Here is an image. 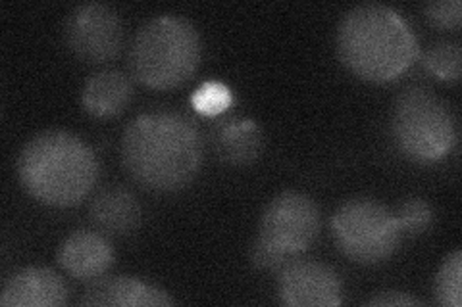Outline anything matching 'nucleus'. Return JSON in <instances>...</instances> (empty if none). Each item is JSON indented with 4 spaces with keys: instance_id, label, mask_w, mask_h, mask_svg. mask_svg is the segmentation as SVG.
<instances>
[{
    "instance_id": "nucleus-13",
    "label": "nucleus",
    "mask_w": 462,
    "mask_h": 307,
    "mask_svg": "<svg viewBox=\"0 0 462 307\" xmlns=\"http://www.w3.org/2000/svg\"><path fill=\"white\" fill-rule=\"evenodd\" d=\"M91 221L98 232L110 237H125L141 223V203L132 190L108 186L91 202Z\"/></svg>"
},
{
    "instance_id": "nucleus-17",
    "label": "nucleus",
    "mask_w": 462,
    "mask_h": 307,
    "mask_svg": "<svg viewBox=\"0 0 462 307\" xmlns=\"http://www.w3.org/2000/svg\"><path fill=\"white\" fill-rule=\"evenodd\" d=\"M460 276H462V254L455 250L447 256L436 275V298L443 307H460L462 292H460Z\"/></svg>"
},
{
    "instance_id": "nucleus-16",
    "label": "nucleus",
    "mask_w": 462,
    "mask_h": 307,
    "mask_svg": "<svg viewBox=\"0 0 462 307\" xmlns=\"http://www.w3.org/2000/svg\"><path fill=\"white\" fill-rule=\"evenodd\" d=\"M426 69L436 76L439 81L457 83L460 79L462 71V52L457 42L441 41L438 45H433L426 58H424Z\"/></svg>"
},
{
    "instance_id": "nucleus-15",
    "label": "nucleus",
    "mask_w": 462,
    "mask_h": 307,
    "mask_svg": "<svg viewBox=\"0 0 462 307\" xmlns=\"http://www.w3.org/2000/svg\"><path fill=\"white\" fill-rule=\"evenodd\" d=\"M214 146L226 164H251L263 152V131L253 120H227L216 129Z\"/></svg>"
},
{
    "instance_id": "nucleus-21",
    "label": "nucleus",
    "mask_w": 462,
    "mask_h": 307,
    "mask_svg": "<svg viewBox=\"0 0 462 307\" xmlns=\"http://www.w3.org/2000/svg\"><path fill=\"white\" fill-rule=\"evenodd\" d=\"M366 305L372 307H411V305H424L422 300H418L407 292H399V290H385L365 302Z\"/></svg>"
},
{
    "instance_id": "nucleus-6",
    "label": "nucleus",
    "mask_w": 462,
    "mask_h": 307,
    "mask_svg": "<svg viewBox=\"0 0 462 307\" xmlns=\"http://www.w3.org/2000/svg\"><path fill=\"white\" fill-rule=\"evenodd\" d=\"M320 232V210L316 202L299 193L285 190L263 212L251 259L258 269L278 271L289 259L312 246Z\"/></svg>"
},
{
    "instance_id": "nucleus-5",
    "label": "nucleus",
    "mask_w": 462,
    "mask_h": 307,
    "mask_svg": "<svg viewBox=\"0 0 462 307\" xmlns=\"http://www.w3.org/2000/svg\"><path fill=\"white\" fill-rule=\"evenodd\" d=\"M392 133L397 149L412 162L431 164L457 144V122L445 102L426 86H409L393 106Z\"/></svg>"
},
{
    "instance_id": "nucleus-20",
    "label": "nucleus",
    "mask_w": 462,
    "mask_h": 307,
    "mask_svg": "<svg viewBox=\"0 0 462 307\" xmlns=\"http://www.w3.org/2000/svg\"><path fill=\"white\" fill-rule=\"evenodd\" d=\"M426 20L439 29H457L462 18L460 0H439L424 6Z\"/></svg>"
},
{
    "instance_id": "nucleus-3",
    "label": "nucleus",
    "mask_w": 462,
    "mask_h": 307,
    "mask_svg": "<svg viewBox=\"0 0 462 307\" xmlns=\"http://www.w3.org/2000/svg\"><path fill=\"white\" fill-rule=\"evenodd\" d=\"M98 158L81 137L49 129L29 139L18 156V177L25 193L54 208L76 206L98 179Z\"/></svg>"
},
{
    "instance_id": "nucleus-19",
    "label": "nucleus",
    "mask_w": 462,
    "mask_h": 307,
    "mask_svg": "<svg viewBox=\"0 0 462 307\" xmlns=\"http://www.w3.org/2000/svg\"><path fill=\"white\" fill-rule=\"evenodd\" d=\"M193 108L202 115H220L231 104H234V95H231L229 86L220 81H207L202 83L191 96Z\"/></svg>"
},
{
    "instance_id": "nucleus-10",
    "label": "nucleus",
    "mask_w": 462,
    "mask_h": 307,
    "mask_svg": "<svg viewBox=\"0 0 462 307\" xmlns=\"http://www.w3.org/2000/svg\"><path fill=\"white\" fill-rule=\"evenodd\" d=\"M176 303L166 290L127 275L91 281L79 300V305L91 307H168Z\"/></svg>"
},
{
    "instance_id": "nucleus-9",
    "label": "nucleus",
    "mask_w": 462,
    "mask_h": 307,
    "mask_svg": "<svg viewBox=\"0 0 462 307\" xmlns=\"http://www.w3.org/2000/svg\"><path fill=\"white\" fill-rule=\"evenodd\" d=\"M278 296L289 307H336L343 303V283L326 263L293 257L278 269Z\"/></svg>"
},
{
    "instance_id": "nucleus-14",
    "label": "nucleus",
    "mask_w": 462,
    "mask_h": 307,
    "mask_svg": "<svg viewBox=\"0 0 462 307\" xmlns=\"http://www.w3.org/2000/svg\"><path fill=\"white\" fill-rule=\"evenodd\" d=\"M134 86L132 81L118 69H103L87 79L81 104L97 118H112L120 113L132 100Z\"/></svg>"
},
{
    "instance_id": "nucleus-7",
    "label": "nucleus",
    "mask_w": 462,
    "mask_h": 307,
    "mask_svg": "<svg viewBox=\"0 0 462 307\" xmlns=\"http://www.w3.org/2000/svg\"><path fill=\"white\" fill-rule=\"evenodd\" d=\"M339 250L360 266H378L395 254L401 229L395 213L372 198L343 202L331 217Z\"/></svg>"
},
{
    "instance_id": "nucleus-18",
    "label": "nucleus",
    "mask_w": 462,
    "mask_h": 307,
    "mask_svg": "<svg viewBox=\"0 0 462 307\" xmlns=\"http://www.w3.org/2000/svg\"><path fill=\"white\" fill-rule=\"evenodd\" d=\"M395 217L401 229V235L418 237L431 227L433 210L422 198H409L401 203Z\"/></svg>"
},
{
    "instance_id": "nucleus-12",
    "label": "nucleus",
    "mask_w": 462,
    "mask_h": 307,
    "mask_svg": "<svg viewBox=\"0 0 462 307\" xmlns=\"http://www.w3.org/2000/svg\"><path fill=\"white\" fill-rule=\"evenodd\" d=\"M58 263L78 281L91 283L105 276L114 263L108 239L98 230H74L58 250Z\"/></svg>"
},
{
    "instance_id": "nucleus-11",
    "label": "nucleus",
    "mask_w": 462,
    "mask_h": 307,
    "mask_svg": "<svg viewBox=\"0 0 462 307\" xmlns=\"http://www.w3.org/2000/svg\"><path fill=\"white\" fill-rule=\"evenodd\" d=\"M69 298L60 275L47 267H25L8 276L0 292L5 307H60Z\"/></svg>"
},
{
    "instance_id": "nucleus-1",
    "label": "nucleus",
    "mask_w": 462,
    "mask_h": 307,
    "mask_svg": "<svg viewBox=\"0 0 462 307\" xmlns=\"http://www.w3.org/2000/svg\"><path fill=\"white\" fill-rule=\"evenodd\" d=\"M122 162L141 186L173 193L189 185L200 169V131L178 112L141 113L124 131Z\"/></svg>"
},
{
    "instance_id": "nucleus-2",
    "label": "nucleus",
    "mask_w": 462,
    "mask_h": 307,
    "mask_svg": "<svg viewBox=\"0 0 462 307\" xmlns=\"http://www.w3.org/2000/svg\"><path fill=\"white\" fill-rule=\"evenodd\" d=\"M337 54L356 77L392 83L416 62L418 41L395 8L358 5L337 27Z\"/></svg>"
},
{
    "instance_id": "nucleus-8",
    "label": "nucleus",
    "mask_w": 462,
    "mask_h": 307,
    "mask_svg": "<svg viewBox=\"0 0 462 307\" xmlns=\"http://www.w3.org/2000/svg\"><path fill=\"white\" fill-rule=\"evenodd\" d=\"M69 50L91 64L112 60L124 42V27L116 10L103 3H85L69 12L64 25Z\"/></svg>"
},
{
    "instance_id": "nucleus-4",
    "label": "nucleus",
    "mask_w": 462,
    "mask_h": 307,
    "mask_svg": "<svg viewBox=\"0 0 462 307\" xmlns=\"http://www.w3.org/2000/svg\"><path fill=\"white\" fill-rule=\"evenodd\" d=\"M200 62L197 27L181 16L162 14L144 23L129 50L134 76L151 89H173L189 79Z\"/></svg>"
}]
</instances>
